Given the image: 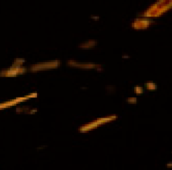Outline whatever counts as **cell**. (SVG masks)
Wrapping results in <instances>:
<instances>
[{
	"instance_id": "obj_1",
	"label": "cell",
	"mask_w": 172,
	"mask_h": 170,
	"mask_svg": "<svg viewBox=\"0 0 172 170\" xmlns=\"http://www.w3.org/2000/svg\"><path fill=\"white\" fill-rule=\"evenodd\" d=\"M116 116H108V117H105V118H99L97 120L94 121L93 122H91V123L87 124H85L84 126L80 128V130L82 132H88V131H90L92 129H94V128H97L98 126H99L100 125L103 124L107 123V122H109V121H112V120H114L115 119H116Z\"/></svg>"
}]
</instances>
